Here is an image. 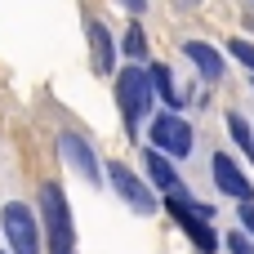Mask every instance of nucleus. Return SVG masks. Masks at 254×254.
I'll return each mask as SVG.
<instances>
[{"label":"nucleus","instance_id":"f257e3e1","mask_svg":"<svg viewBox=\"0 0 254 254\" xmlns=\"http://www.w3.org/2000/svg\"><path fill=\"white\" fill-rule=\"evenodd\" d=\"M40 210H45V232H49V254H76V232H71V210L58 183L40 188Z\"/></svg>","mask_w":254,"mask_h":254},{"label":"nucleus","instance_id":"f03ea898","mask_svg":"<svg viewBox=\"0 0 254 254\" xmlns=\"http://www.w3.org/2000/svg\"><path fill=\"white\" fill-rule=\"evenodd\" d=\"M116 98H121V112H125V129L138 134V121H143L147 107H152V71L125 67V71L116 76Z\"/></svg>","mask_w":254,"mask_h":254},{"label":"nucleus","instance_id":"7ed1b4c3","mask_svg":"<svg viewBox=\"0 0 254 254\" xmlns=\"http://www.w3.org/2000/svg\"><path fill=\"white\" fill-rule=\"evenodd\" d=\"M165 210L179 219V228L196 241V250L201 254H214V246H219V237L210 232V210L205 205H188L183 196H165Z\"/></svg>","mask_w":254,"mask_h":254},{"label":"nucleus","instance_id":"20e7f679","mask_svg":"<svg viewBox=\"0 0 254 254\" xmlns=\"http://www.w3.org/2000/svg\"><path fill=\"white\" fill-rule=\"evenodd\" d=\"M0 223H4V237H9L13 254H40V228H36V219H31L27 205L9 201L4 214H0Z\"/></svg>","mask_w":254,"mask_h":254},{"label":"nucleus","instance_id":"39448f33","mask_svg":"<svg viewBox=\"0 0 254 254\" xmlns=\"http://www.w3.org/2000/svg\"><path fill=\"white\" fill-rule=\"evenodd\" d=\"M152 143H156L161 152H170V156H188V152H192V129H188V121H179L174 112H165V116H156V125H152Z\"/></svg>","mask_w":254,"mask_h":254},{"label":"nucleus","instance_id":"423d86ee","mask_svg":"<svg viewBox=\"0 0 254 254\" xmlns=\"http://www.w3.org/2000/svg\"><path fill=\"white\" fill-rule=\"evenodd\" d=\"M58 152L71 161V170H76L85 183H98V161H94V152H89V143H85L80 134H63V138H58Z\"/></svg>","mask_w":254,"mask_h":254},{"label":"nucleus","instance_id":"0eeeda50","mask_svg":"<svg viewBox=\"0 0 254 254\" xmlns=\"http://www.w3.org/2000/svg\"><path fill=\"white\" fill-rule=\"evenodd\" d=\"M112 183H116V192H121V196H125L138 214H152V210H156V196H152V192H147V188H143V183H138V179H134L121 161L112 165Z\"/></svg>","mask_w":254,"mask_h":254},{"label":"nucleus","instance_id":"6e6552de","mask_svg":"<svg viewBox=\"0 0 254 254\" xmlns=\"http://www.w3.org/2000/svg\"><path fill=\"white\" fill-rule=\"evenodd\" d=\"M214 183L228 192V196H237V201H250V183H246V174L232 165V156H214Z\"/></svg>","mask_w":254,"mask_h":254},{"label":"nucleus","instance_id":"1a4fd4ad","mask_svg":"<svg viewBox=\"0 0 254 254\" xmlns=\"http://www.w3.org/2000/svg\"><path fill=\"white\" fill-rule=\"evenodd\" d=\"M85 31H89V45H94V71H98V76L112 71V63H116V45H112L107 27H103V22H89Z\"/></svg>","mask_w":254,"mask_h":254},{"label":"nucleus","instance_id":"9d476101","mask_svg":"<svg viewBox=\"0 0 254 254\" xmlns=\"http://www.w3.org/2000/svg\"><path fill=\"white\" fill-rule=\"evenodd\" d=\"M183 54L201 67V76H205V80H219V76H223V58H219L205 40H188V45H183Z\"/></svg>","mask_w":254,"mask_h":254},{"label":"nucleus","instance_id":"9b49d317","mask_svg":"<svg viewBox=\"0 0 254 254\" xmlns=\"http://www.w3.org/2000/svg\"><path fill=\"white\" fill-rule=\"evenodd\" d=\"M147 170H152V179H156V188H165L170 196H183V183H179V174L170 170V161L161 156V147H152V152H147Z\"/></svg>","mask_w":254,"mask_h":254},{"label":"nucleus","instance_id":"f8f14e48","mask_svg":"<svg viewBox=\"0 0 254 254\" xmlns=\"http://www.w3.org/2000/svg\"><path fill=\"white\" fill-rule=\"evenodd\" d=\"M152 89H161V98H165V103H170V107H179V103H183V98H179V89H174V85H170V71H165V67H161V63H156V67H152Z\"/></svg>","mask_w":254,"mask_h":254},{"label":"nucleus","instance_id":"ddd939ff","mask_svg":"<svg viewBox=\"0 0 254 254\" xmlns=\"http://www.w3.org/2000/svg\"><path fill=\"white\" fill-rule=\"evenodd\" d=\"M228 129H232V138L246 147V156H254V138H250V129H246V116H237V112H232V116H228Z\"/></svg>","mask_w":254,"mask_h":254},{"label":"nucleus","instance_id":"4468645a","mask_svg":"<svg viewBox=\"0 0 254 254\" xmlns=\"http://www.w3.org/2000/svg\"><path fill=\"white\" fill-rule=\"evenodd\" d=\"M125 54H134V58L147 54V36H143L138 27H129V36H125Z\"/></svg>","mask_w":254,"mask_h":254},{"label":"nucleus","instance_id":"2eb2a0df","mask_svg":"<svg viewBox=\"0 0 254 254\" xmlns=\"http://www.w3.org/2000/svg\"><path fill=\"white\" fill-rule=\"evenodd\" d=\"M228 49H232V54H237V58H241V63H246V67L254 71V45H250V40H232Z\"/></svg>","mask_w":254,"mask_h":254},{"label":"nucleus","instance_id":"dca6fc26","mask_svg":"<svg viewBox=\"0 0 254 254\" xmlns=\"http://www.w3.org/2000/svg\"><path fill=\"white\" fill-rule=\"evenodd\" d=\"M241 223H246V228H250V232H254V205H250V201L241 205Z\"/></svg>","mask_w":254,"mask_h":254},{"label":"nucleus","instance_id":"f3484780","mask_svg":"<svg viewBox=\"0 0 254 254\" xmlns=\"http://www.w3.org/2000/svg\"><path fill=\"white\" fill-rule=\"evenodd\" d=\"M121 4H125L129 13H143V9H147V0H121Z\"/></svg>","mask_w":254,"mask_h":254},{"label":"nucleus","instance_id":"a211bd4d","mask_svg":"<svg viewBox=\"0 0 254 254\" xmlns=\"http://www.w3.org/2000/svg\"><path fill=\"white\" fill-rule=\"evenodd\" d=\"M232 254H250V246H246L241 237H232Z\"/></svg>","mask_w":254,"mask_h":254}]
</instances>
